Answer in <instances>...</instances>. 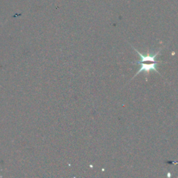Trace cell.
<instances>
[{
	"mask_svg": "<svg viewBox=\"0 0 178 178\" xmlns=\"http://www.w3.org/2000/svg\"><path fill=\"white\" fill-rule=\"evenodd\" d=\"M159 63L161 62H155V63H141V62H136L135 63L139 64V66H140V68H139V71L136 72V74H135L134 76L133 77V78H134L135 77L136 75H138L141 73V72H144L145 74L146 75H149L150 72L152 70H153V71H155L157 72V74H160L158 70H157V68H156V66H157V64H159ZM161 75V74H160Z\"/></svg>",
	"mask_w": 178,
	"mask_h": 178,
	"instance_id": "6da1fadb",
	"label": "cell"
},
{
	"mask_svg": "<svg viewBox=\"0 0 178 178\" xmlns=\"http://www.w3.org/2000/svg\"><path fill=\"white\" fill-rule=\"evenodd\" d=\"M133 47V49L135 51H136V52H137V53L139 54V56H140V60L138 61L137 62H141V63L160 62V61H155V58H156V56H157L159 54V52H160L161 48L159 50V52H157V53L155 54H150L149 52H147V53L145 54V55H144V54L140 53V52H139L138 50H137L136 49H135V48L134 47Z\"/></svg>",
	"mask_w": 178,
	"mask_h": 178,
	"instance_id": "7a4b0ae2",
	"label": "cell"
}]
</instances>
